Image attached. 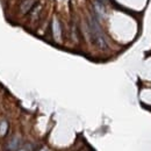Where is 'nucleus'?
Listing matches in <instances>:
<instances>
[{"mask_svg":"<svg viewBox=\"0 0 151 151\" xmlns=\"http://www.w3.org/2000/svg\"><path fill=\"white\" fill-rule=\"evenodd\" d=\"M88 30H90V35L92 41L94 42V44L101 50H106L108 48L107 41L104 36V33L98 23V21L95 20V18L90 17L88 18Z\"/></svg>","mask_w":151,"mask_h":151,"instance_id":"nucleus-1","label":"nucleus"},{"mask_svg":"<svg viewBox=\"0 0 151 151\" xmlns=\"http://www.w3.org/2000/svg\"><path fill=\"white\" fill-rule=\"evenodd\" d=\"M21 148V139L19 136H13L6 144V149L8 151H17Z\"/></svg>","mask_w":151,"mask_h":151,"instance_id":"nucleus-2","label":"nucleus"},{"mask_svg":"<svg viewBox=\"0 0 151 151\" xmlns=\"http://www.w3.org/2000/svg\"><path fill=\"white\" fill-rule=\"evenodd\" d=\"M37 0H23L22 4L20 5V13L21 14H27L32 8L35 7Z\"/></svg>","mask_w":151,"mask_h":151,"instance_id":"nucleus-3","label":"nucleus"},{"mask_svg":"<svg viewBox=\"0 0 151 151\" xmlns=\"http://www.w3.org/2000/svg\"><path fill=\"white\" fill-rule=\"evenodd\" d=\"M52 34H54L55 40H57V41L60 40L62 29H60V24H59V22H58L57 19H54V22H52Z\"/></svg>","mask_w":151,"mask_h":151,"instance_id":"nucleus-4","label":"nucleus"},{"mask_svg":"<svg viewBox=\"0 0 151 151\" xmlns=\"http://www.w3.org/2000/svg\"><path fill=\"white\" fill-rule=\"evenodd\" d=\"M7 128H8V123L6 121H2L0 123V135H5L7 132Z\"/></svg>","mask_w":151,"mask_h":151,"instance_id":"nucleus-5","label":"nucleus"},{"mask_svg":"<svg viewBox=\"0 0 151 151\" xmlns=\"http://www.w3.org/2000/svg\"><path fill=\"white\" fill-rule=\"evenodd\" d=\"M96 1H99V2L102 4V5H105V2H106V0H96Z\"/></svg>","mask_w":151,"mask_h":151,"instance_id":"nucleus-6","label":"nucleus"}]
</instances>
